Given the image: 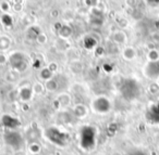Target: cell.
Instances as JSON below:
<instances>
[{
	"label": "cell",
	"instance_id": "6da1fadb",
	"mask_svg": "<svg viewBox=\"0 0 159 155\" xmlns=\"http://www.w3.org/2000/svg\"><path fill=\"white\" fill-rule=\"evenodd\" d=\"M49 142L57 146H66L70 142V135L58 127H48L44 132Z\"/></svg>",
	"mask_w": 159,
	"mask_h": 155
},
{
	"label": "cell",
	"instance_id": "7a4b0ae2",
	"mask_svg": "<svg viewBox=\"0 0 159 155\" xmlns=\"http://www.w3.org/2000/svg\"><path fill=\"white\" fill-rule=\"evenodd\" d=\"M5 143L14 151H20L23 149L25 142L24 138L16 130H7L3 135Z\"/></svg>",
	"mask_w": 159,
	"mask_h": 155
},
{
	"label": "cell",
	"instance_id": "3957f363",
	"mask_svg": "<svg viewBox=\"0 0 159 155\" xmlns=\"http://www.w3.org/2000/svg\"><path fill=\"white\" fill-rule=\"evenodd\" d=\"M96 130L91 126L83 127L80 135V144L84 150H89L95 145Z\"/></svg>",
	"mask_w": 159,
	"mask_h": 155
},
{
	"label": "cell",
	"instance_id": "277c9868",
	"mask_svg": "<svg viewBox=\"0 0 159 155\" xmlns=\"http://www.w3.org/2000/svg\"><path fill=\"white\" fill-rule=\"evenodd\" d=\"M8 62L11 65V67L19 73L24 72L27 68V66H29V62L26 60V57H25L24 53L20 52V51L11 53L8 57Z\"/></svg>",
	"mask_w": 159,
	"mask_h": 155
},
{
	"label": "cell",
	"instance_id": "5b68a950",
	"mask_svg": "<svg viewBox=\"0 0 159 155\" xmlns=\"http://www.w3.org/2000/svg\"><path fill=\"white\" fill-rule=\"evenodd\" d=\"M111 102L107 97L99 96L96 97L92 101V110L97 114H107L111 110Z\"/></svg>",
	"mask_w": 159,
	"mask_h": 155
},
{
	"label": "cell",
	"instance_id": "8992f818",
	"mask_svg": "<svg viewBox=\"0 0 159 155\" xmlns=\"http://www.w3.org/2000/svg\"><path fill=\"white\" fill-rule=\"evenodd\" d=\"M120 91H121L122 96L124 98L128 99V100H131V99H134L137 96V93H139V87H137V84L133 79H126L122 84L121 88H120Z\"/></svg>",
	"mask_w": 159,
	"mask_h": 155
},
{
	"label": "cell",
	"instance_id": "52a82bcc",
	"mask_svg": "<svg viewBox=\"0 0 159 155\" xmlns=\"http://www.w3.org/2000/svg\"><path fill=\"white\" fill-rule=\"evenodd\" d=\"M144 74L150 79L159 78V61L148 62L144 68Z\"/></svg>",
	"mask_w": 159,
	"mask_h": 155
},
{
	"label": "cell",
	"instance_id": "ba28073f",
	"mask_svg": "<svg viewBox=\"0 0 159 155\" xmlns=\"http://www.w3.org/2000/svg\"><path fill=\"white\" fill-rule=\"evenodd\" d=\"M1 123L2 125L8 128V130H14L16 127H19L21 125L20 120L18 118L13 117L12 115H9V114H5L1 118Z\"/></svg>",
	"mask_w": 159,
	"mask_h": 155
},
{
	"label": "cell",
	"instance_id": "9c48e42d",
	"mask_svg": "<svg viewBox=\"0 0 159 155\" xmlns=\"http://www.w3.org/2000/svg\"><path fill=\"white\" fill-rule=\"evenodd\" d=\"M73 113L77 118H84L87 116V107L84 104H76L73 110Z\"/></svg>",
	"mask_w": 159,
	"mask_h": 155
},
{
	"label": "cell",
	"instance_id": "30bf717a",
	"mask_svg": "<svg viewBox=\"0 0 159 155\" xmlns=\"http://www.w3.org/2000/svg\"><path fill=\"white\" fill-rule=\"evenodd\" d=\"M33 89L30 87H24L22 88V89L20 90V92H19V96H20L21 100L24 101V102H27V101H30L32 99V97H33Z\"/></svg>",
	"mask_w": 159,
	"mask_h": 155
},
{
	"label": "cell",
	"instance_id": "8fae6325",
	"mask_svg": "<svg viewBox=\"0 0 159 155\" xmlns=\"http://www.w3.org/2000/svg\"><path fill=\"white\" fill-rule=\"evenodd\" d=\"M73 31H72V27L69 26V25H61V26L58 28V34L61 38L63 39H66L69 38L71 35H72Z\"/></svg>",
	"mask_w": 159,
	"mask_h": 155
},
{
	"label": "cell",
	"instance_id": "7c38bea8",
	"mask_svg": "<svg viewBox=\"0 0 159 155\" xmlns=\"http://www.w3.org/2000/svg\"><path fill=\"white\" fill-rule=\"evenodd\" d=\"M122 55L125 60L128 61H132L133 59H135L136 57V50H135L133 47H126V48L123 49L122 51Z\"/></svg>",
	"mask_w": 159,
	"mask_h": 155
},
{
	"label": "cell",
	"instance_id": "4fadbf2b",
	"mask_svg": "<svg viewBox=\"0 0 159 155\" xmlns=\"http://www.w3.org/2000/svg\"><path fill=\"white\" fill-rule=\"evenodd\" d=\"M112 39L116 44H119V45H122L126 41V35L121 31H117L113 33L112 35Z\"/></svg>",
	"mask_w": 159,
	"mask_h": 155
},
{
	"label": "cell",
	"instance_id": "5bb4252c",
	"mask_svg": "<svg viewBox=\"0 0 159 155\" xmlns=\"http://www.w3.org/2000/svg\"><path fill=\"white\" fill-rule=\"evenodd\" d=\"M40 34H42V31L39 29V27L34 25V26H31L29 29H27L26 35L30 39H37V37L40 35Z\"/></svg>",
	"mask_w": 159,
	"mask_h": 155
},
{
	"label": "cell",
	"instance_id": "9a60e30c",
	"mask_svg": "<svg viewBox=\"0 0 159 155\" xmlns=\"http://www.w3.org/2000/svg\"><path fill=\"white\" fill-rule=\"evenodd\" d=\"M11 46V39L8 36H0V51H6Z\"/></svg>",
	"mask_w": 159,
	"mask_h": 155
},
{
	"label": "cell",
	"instance_id": "2e32d148",
	"mask_svg": "<svg viewBox=\"0 0 159 155\" xmlns=\"http://www.w3.org/2000/svg\"><path fill=\"white\" fill-rule=\"evenodd\" d=\"M58 102H59V105L61 107L69 106V104H70V102H71L70 96L66 93H61L59 97H58Z\"/></svg>",
	"mask_w": 159,
	"mask_h": 155
},
{
	"label": "cell",
	"instance_id": "e0dca14e",
	"mask_svg": "<svg viewBox=\"0 0 159 155\" xmlns=\"http://www.w3.org/2000/svg\"><path fill=\"white\" fill-rule=\"evenodd\" d=\"M45 88H46L48 91H56V90L59 88V84H58L57 80H55V79H49V80L46 81V84H45Z\"/></svg>",
	"mask_w": 159,
	"mask_h": 155
},
{
	"label": "cell",
	"instance_id": "ac0fdd59",
	"mask_svg": "<svg viewBox=\"0 0 159 155\" xmlns=\"http://www.w3.org/2000/svg\"><path fill=\"white\" fill-rule=\"evenodd\" d=\"M52 74H53V73L51 72L48 67H45V68H43V70L40 71L39 76H40V78H42V79H44V80L47 81V80H49V79L52 78Z\"/></svg>",
	"mask_w": 159,
	"mask_h": 155
},
{
	"label": "cell",
	"instance_id": "d6986e66",
	"mask_svg": "<svg viewBox=\"0 0 159 155\" xmlns=\"http://www.w3.org/2000/svg\"><path fill=\"white\" fill-rule=\"evenodd\" d=\"M30 152L33 153V154H38V153H40V150H42V148H40V144L37 143V142H33V143H31V145H30Z\"/></svg>",
	"mask_w": 159,
	"mask_h": 155
},
{
	"label": "cell",
	"instance_id": "ffe728a7",
	"mask_svg": "<svg viewBox=\"0 0 159 155\" xmlns=\"http://www.w3.org/2000/svg\"><path fill=\"white\" fill-rule=\"evenodd\" d=\"M148 59L150 62L159 61V52L157 50H150L148 52Z\"/></svg>",
	"mask_w": 159,
	"mask_h": 155
},
{
	"label": "cell",
	"instance_id": "44dd1931",
	"mask_svg": "<svg viewBox=\"0 0 159 155\" xmlns=\"http://www.w3.org/2000/svg\"><path fill=\"white\" fill-rule=\"evenodd\" d=\"M32 89H33V92L36 94H40L43 93V91H44L45 89V86H43V84L40 83H36L35 85L32 87Z\"/></svg>",
	"mask_w": 159,
	"mask_h": 155
},
{
	"label": "cell",
	"instance_id": "7402d4cb",
	"mask_svg": "<svg viewBox=\"0 0 159 155\" xmlns=\"http://www.w3.org/2000/svg\"><path fill=\"white\" fill-rule=\"evenodd\" d=\"M1 22H2L6 26H11L13 21H12V18L9 14H3V15L1 16Z\"/></svg>",
	"mask_w": 159,
	"mask_h": 155
},
{
	"label": "cell",
	"instance_id": "603a6c76",
	"mask_svg": "<svg viewBox=\"0 0 159 155\" xmlns=\"http://www.w3.org/2000/svg\"><path fill=\"white\" fill-rule=\"evenodd\" d=\"M95 46H96V40L94 39V38L87 37L86 39H85V47H86V48L92 49V48H94Z\"/></svg>",
	"mask_w": 159,
	"mask_h": 155
},
{
	"label": "cell",
	"instance_id": "cb8c5ba5",
	"mask_svg": "<svg viewBox=\"0 0 159 155\" xmlns=\"http://www.w3.org/2000/svg\"><path fill=\"white\" fill-rule=\"evenodd\" d=\"M36 40H37V41L39 42V44H45V42L47 41V36L45 35V34H43V33H42L39 36H38L37 39H36Z\"/></svg>",
	"mask_w": 159,
	"mask_h": 155
},
{
	"label": "cell",
	"instance_id": "d4e9b609",
	"mask_svg": "<svg viewBox=\"0 0 159 155\" xmlns=\"http://www.w3.org/2000/svg\"><path fill=\"white\" fill-rule=\"evenodd\" d=\"M98 0H85V3H86L89 7H95L97 5Z\"/></svg>",
	"mask_w": 159,
	"mask_h": 155
},
{
	"label": "cell",
	"instance_id": "484cf974",
	"mask_svg": "<svg viewBox=\"0 0 159 155\" xmlns=\"http://www.w3.org/2000/svg\"><path fill=\"white\" fill-rule=\"evenodd\" d=\"M7 62H8V58L5 54H2V53H0V64L2 65V64L7 63Z\"/></svg>",
	"mask_w": 159,
	"mask_h": 155
},
{
	"label": "cell",
	"instance_id": "4316f807",
	"mask_svg": "<svg viewBox=\"0 0 159 155\" xmlns=\"http://www.w3.org/2000/svg\"><path fill=\"white\" fill-rule=\"evenodd\" d=\"M0 9L2 10V11H8V10H9V5H8V2H2L1 3V5H0Z\"/></svg>",
	"mask_w": 159,
	"mask_h": 155
},
{
	"label": "cell",
	"instance_id": "83f0119b",
	"mask_svg": "<svg viewBox=\"0 0 159 155\" xmlns=\"http://www.w3.org/2000/svg\"><path fill=\"white\" fill-rule=\"evenodd\" d=\"M48 68H49V70L51 71V72L53 73V72H55L56 70H57V65H56L55 63H52V64H50V65H49V67H48Z\"/></svg>",
	"mask_w": 159,
	"mask_h": 155
},
{
	"label": "cell",
	"instance_id": "f1b7e54d",
	"mask_svg": "<svg viewBox=\"0 0 159 155\" xmlns=\"http://www.w3.org/2000/svg\"><path fill=\"white\" fill-rule=\"evenodd\" d=\"M130 155H146L144 152H142V151H135V152H132Z\"/></svg>",
	"mask_w": 159,
	"mask_h": 155
},
{
	"label": "cell",
	"instance_id": "f546056e",
	"mask_svg": "<svg viewBox=\"0 0 159 155\" xmlns=\"http://www.w3.org/2000/svg\"><path fill=\"white\" fill-rule=\"evenodd\" d=\"M149 1V3H152V5H157V3H159V0H148Z\"/></svg>",
	"mask_w": 159,
	"mask_h": 155
}]
</instances>
